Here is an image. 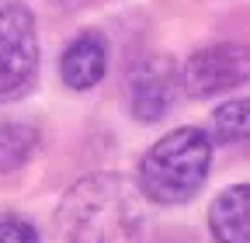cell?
Segmentation results:
<instances>
[{"label": "cell", "instance_id": "obj_6", "mask_svg": "<svg viewBox=\"0 0 250 243\" xmlns=\"http://www.w3.org/2000/svg\"><path fill=\"white\" fill-rule=\"evenodd\" d=\"M108 59H111V49H108V39L104 32H80L66 49H62V59H59V77L70 90H90L98 87L108 73Z\"/></svg>", "mask_w": 250, "mask_h": 243}, {"label": "cell", "instance_id": "obj_8", "mask_svg": "<svg viewBox=\"0 0 250 243\" xmlns=\"http://www.w3.org/2000/svg\"><path fill=\"white\" fill-rule=\"evenodd\" d=\"M42 149V136L39 129L21 125V122H11V125H0V174H14L24 163H31Z\"/></svg>", "mask_w": 250, "mask_h": 243}, {"label": "cell", "instance_id": "obj_9", "mask_svg": "<svg viewBox=\"0 0 250 243\" xmlns=\"http://www.w3.org/2000/svg\"><path fill=\"white\" fill-rule=\"evenodd\" d=\"M250 104H247V98H233V101H226L223 108L215 111V118H212V129H215V139L223 142V146H240V142H247V125H250Z\"/></svg>", "mask_w": 250, "mask_h": 243}, {"label": "cell", "instance_id": "obj_2", "mask_svg": "<svg viewBox=\"0 0 250 243\" xmlns=\"http://www.w3.org/2000/svg\"><path fill=\"white\" fill-rule=\"evenodd\" d=\"M212 139L198 125H184L156 139L136 170V191L153 205H184L208 181Z\"/></svg>", "mask_w": 250, "mask_h": 243}, {"label": "cell", "instance_id": "obj_4", "mask_svg": "<svg viewBox=\"0 0 250 243\" xmlns=\"http://www.w3.org/2000/svg\"><path fill=\"white\" fill-rule=\"evenodd\" d=\"M250 59L247 45L240 42H215L205 49H195L181 66V87L191 98H215L240 87L247 80Z\"/></svg>", "mask_w": 250, "mask_h": 243}, {"label": "cell", "instance_id": "obj_7", "mask_svg": "<svg viewBox=\"0 0 250 243\" xmlns=\"http://www.w3.org/2000/svg\"><path fill=\"white\" fill-rule=\"evenodd\" d=\"M208 229L215 243H250V188L233 184L219 191L208 208Z\"/></svg>", "mask_w": 250, "mask_h": 243}, {"label": "cell", "instance_id": "obj_3", "mask_svg": "<svg viewBox=\"0 0 250 243\" xmlns=\"http://www.w3.org/2000/svg\"><path fill=\"white\" fill-rule=\"evenodd\" d=\"M39 73V32L24 0H0V101L21 98Z\"/></svg>", "mask_w": 250, "mask_h": 243}, {"label": "cell", "instance_id": "obj_5", "mask_svg": "<svg viewBox=\"0 0 250 243\" xmlns=\"http://www.w3.org/2000/svg\"><path fill=\"white\" fill-rule=\"evenodd\" d=\"M177 101V66L167 56H149L129 77V111L136 122H160Z\"/></svg>", "mask_w": 250, "mask_h": 243}, {"label": "cell", "instance_id": "obj_10", "mask_svg": "<svg viewBox=\"0 0 250 243\" xmlns=\"http://www.w3.org/2000/svg\"><path fill=\"white\" fill-rule=\"evenodd\" d=\"M0 243H42V236L24 216H0Z\"/></svg>", "mask_w": 250, "mask_h": 243}, {"label": "cell", "instance_id": "obj_1", "mask_svg": "<svg viewBox=\"0 0 250 243\" xmlns=\"http://www.w3.org/2000/svg\"><path fill=\"white\" fill-rule=\"evenodd\" d=\"M56 223L70 243H153L146 198L115 174H87L62 195Z\"/></svg>", "mask_w": 250, "mask_h": 243}]
</instances>
